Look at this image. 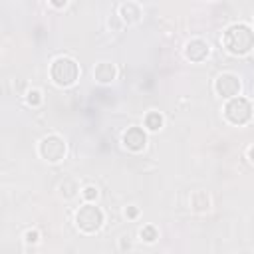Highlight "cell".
Listing matches in <instances>:
<instances>
[{"label": "cell", "instance_id": "obj_1", "mask_svg": "<svg viewBox=\"0 0 254 254\" xmlns=\"http://www.w3.org/2000/svg\"><path fill=\"white\" fill-rule=\"evenodd\" d=\"M254 46V32L246 24H234L224 32V48L230 54H246Z\"/></svg>", "mask_w": 254, "mask_h": 254}, {"label": "cell", "instance_id": "obj_2", "mask_svg": "<svg viewBox=\"0 0 254 254\" xmlns=\"http://www.w3.org/2000/svg\"><path fill=\"white\" fill-rule=\"evenodd\" d=\"M50 73H52V79H54L58 85L67 87V85H71V83L77 79L79 67H77V64H75L71 58H65V56H64V58L54 60Z\"/></svg>", "mask_w": 254, "mask_h": 254}, {"label": "cell", "instance_id": "obj_3", "mask_svg": "<svg viewBox=\"0 0 254 254\" xmlns=\"http://www.w3.org/2000/svg\"><path fill=\"white\" fill-rule=\"evenodd\" d=\"M75 224H77L79 230H83L87 234L99 230L101 224H103V212H101V208L99 206H93V204L81 206L77 210V214H75Z\"/></svg>", "mask_w": 254, "mask_h": 254}, {"label": "cell", "instance_id": "obj_4", "mask_svg": "<svg viewBox=\"0 0 254 254\" xmlns=\"http://www.w3.org/2000/svg\"><path fill=\"white\" fill-rule=\"evenodd\" d=\"M224 115L230 123L234 125H242L250 119L252 115V105L244 99V97H232L226 105H224Z\"/></svg>", "mask_w": 254, "mask_h": 254}, {"label": "cell", "instance_id": "obj_5", "mask_svg": "<svg viewBox=\"0 0 254 254\" xmlns=\"http://www.w3.org/2000/svg\"><path fill=\"white\" fill-rule=\"evenodd\" d=\"M40 155L42 159H46L48 163H58L64 159L65 155V143L62 137L58 135H48L40 141Z\"/></svg>", "mask_w": 254, "mask_h": 254}, {"label": "cell", "instance_id": "obj_6", "mask_svg": "<svg viewBox=\"0 0 254 254\" xmlns=\"http://www.w3.org/2000/svg\"><path fill=\"white\" fill-rule=\"evenodd\" d=\"M214 89L222 97H234L240 91V79L234 73H220L214 81Z\"/></svg>", "mask_w": 254, "mask_h": 254}, {"label": "cell", "instance_id": "obj_7", "mask_svg": "<svg viewBox=\"0 0 254 254\" xmlns=\"http://www.w3.org/2000/svg\"><path fill=\"white\" fill-rule=\"evenodd\" d=\"M123 143L131 151H141L145 147V143H147V137H145V133H143L141 127H131L123 135Z\"/></svg>", "mask_w": 254, "mask_h": 254}, {"label": "cell", "instance_id": "obj_8", "mask_svg": "<svg viewBox=\"0 0 254 254\" xmlns=\"http://www.w3.org/2000/svg\"><path fill=\"white\" fill-rule=\"evenodd\" d=\"M185 54L190 62H202L208 56V44L202 40H190L185 48Z\"/></svg>", "mask_w": 254, "mask_h": 254}, {"label": "cell", "instance_id": "obj_9", "mask_svg": "<svg viewBox=\"0 0 254 254\" xmlns=\"http://www.w3.org/2000/svg\"><path fill=\"white\" fill-rule=\"evenodd\" d=\"M93 77H95L99 83H109V81L115 77V65H113V64H107V62L97 64V67H95V71H93Z\"/></svg>", "mask_w": 254, "mask_h": 254}, {"label": "cell", "instance_id": "obj_10", "mask_svg": "<svg viewBox=\"0 0 254 254\" xmlns=\"http://www.w3.org/2000/svg\"><path fill=\"white\" fill-rule=\"evenodd\" d=\"M139 16H141V10H139L137 4L127 2V4L121 6V18H123V22H127V24H135V22L139 20Z\"/></svg>", "mask_w": 254, "mask_h": 254}, {"label": "cell", "instance_id": "obj_11", "mask_svg": "<svg viewBox=\"0 0 254 254\" xmlns=\"http://www.w3.org/2000/svg\"><path fill=\"white\" fill-rule=\"evenodd\" d=\"M190 202H192V208L194 210H208V206H210V200H208L206 192H202V190L194 192L192 198H190Z\"/></svg>", "mask_w": 254, "mask_h": 254}, {"label": "cell", "instance_id": "obj_12", "mask_svg": "<svg viewBox=\"0 0 254 254\" xmlns=\"http://www.w3.org/2000/svg\"><path fill=\"white\" fill-rule=\"evenodd\" d=\"M145 125H147L151 131H157V129L163 125V117H161L157 111H151V113H147V117H145Z\"/></svg>", "mask_w": 254, "mask_h": 254}, {"label": "cell", "instance_id": "obj_13", "mask_svg": "<svg viewBox=\"0 0 254 254\" xmlns=\"http://www.w3.org/2000/svg\"><path fill=\"white\" fill-rule=\"evenodd\" d=\"M141 238L145 242H155L157 240V228L155 226H143L141 228Z\"/></svg>", "mask_w": 254, "mask_h": 254}, {"label": "cell", "instance_id": "obj_14", "mask_svg": "<svg viewBox=\"0 0 254 254\" xmlns=\"http://www.w3.org/2000/svg\"><path fill=\"white\" fill-rule=\"evenodd\" d=\"M60 189H62L64 196H67V198H69V196H73V194H75V190H77V187H75V183H73V181H65V183H62V187H60Z\"/></svg>", "mask_w": 254, "mask_h": 254}, {"label": "cell", "instance_id": "obj_15", "mask_svg": "<svg viewBox=\"0 0 254 254\" xmlns=\"http://www.w3.org/2000/svg\"><path fill=\"white\" fill-rule=\"evenodd\" d=\"M28 103L30 105H38L40 101H42V97H40V91H36V89H32V91H28Z\"/></svg>", "mask_w": 254, "mask_h": 254}, {"label": "cell", "instance_id": "obj_16", "mask_svg": "<svg viewBox=\"0 0 254 254\" xmlns=\"http://www.w3.org/2000/svg\"><path fill=\"white\" fill-rule=\"evenodd\" d=\"M83 196H85L87 200H93V198L97 196V189H95V187H85V189H83Z\"/></svg>", "mask_w": 254, "mask_h": 254}, {"label": "cell", "instance_id": "obj_17", "mask_svg": "<svg viewBox=\"0 0 254 254\" xmlns=\"http://www.w3.org/2000/svg\"><path fill=\"white\" fill-rule=\"evenodd\" d=\"M26 242H28V244H34V242H38V232H36V230H30V232H26Z\"/></svg>", "mask_w": 254, "mask_h": 254}, {"label": "cell", "instance_id": "obj_18", "mask_svg": "<svg viewBox=\"0 0 254 254\" xmlns=\"http://www.w3.org/2000/svg\"><path fill=\"white\" fill-rule=\"evenodd\" d=\"M137 214H139V210H137L135 206H129V208H127V216H129V218H135Z\"/></svg>", "mask_w": 254, "mask_h": 254}, {"label": "cell", "instance_id": "obj_19", "mask_svg": "<svg viewBox=\"0 0 254 254\" xmlns=\"http://www.w3.org/2000/svg\"><path fill=\"white\" fill-rule=\"evenodd\" d=\"M52 2V6H56V8H64L65 4H67V0H50Z\"/></svg>", "mask_w": 254, "mask_h": 254}, {"label": "cell", "instance_id": "obj_20", "mask_svg": "<svg viewBox=\"0 0 254 254\" xmlns=\"http://www.w3.org/2000/svg\"><path fill=\"white\" fill-rule=\"evenodd\" d=\"M248 157H250V161L254 163V147H250V151H248Z\"/></svg>", "mask_w": 254, "mask_h": 254}, {"label": "cell", "instance_id": "obj_21", "mask_svg": "<svg viewBox=\"0 0 254 254\" xmlns=\"http://www.w3.org/2000/svg\"><path fill=\"white\" fill-rule=\"evenodd\" d=\"M121 248H123V250L129 248V240H121Z\"/></svg>", "mask_w": 254, "mask_h": 254}]
</instances>
